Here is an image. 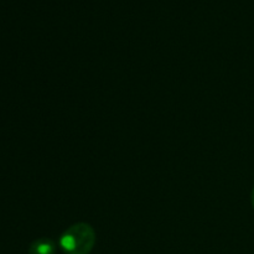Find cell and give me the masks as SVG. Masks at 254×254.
Listing matches in <instances>:
<instances>
[{
	"label": "cell",
	"mask_w": 254,
	"mask_h": 254,
	"mask_svg": "<svg viewBox=\"0 0 254 254\" xmlns=\"http://www.w3.org/2000/svg\"><path fill=\"white\" fill-rule=\"evenodd\" d=\"M56 245L49 238H40L32 242L29 247V254H55Z\"/></svg>",
	"instance_id": "7a4b0ae2"
},
{
	"label": "cell",
	"mask_w": 254,
	"mask_h": 254,
	"mask_svg": "<svg viewBox=\"0 0 254 254\" xmlns=\"http://www.w3.org/2000/svg\"><path fill=\"white\" fill-rule=\"evenodd\" d=\"M252 206L254 208V189H253V192H252Z\"/></svg>",
	"instance_id": "3957f363"
},
{
	"label": "cell",
	"mask_w": 254,
	"mask_h": 254,
	"mask_svg": "<svg viewBox=\"0 0 254 254\" xmlns=\"http://www.w3.org/2000/svg\"><path fill=\"white\" fill-rule=\"evenodd\" d=\"M96 245V232L88 223H76L64 231L60 246L66 254H89Z\"/></svg>",
	"instance_id": "6da1fadb"
}]
</instances>
